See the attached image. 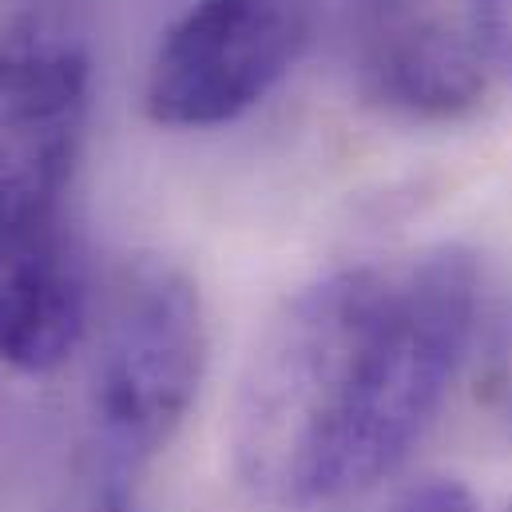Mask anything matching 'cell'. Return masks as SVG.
Masks as SVG:
<instances>
[{"label":"cell","mask_w":512,"mask_h":512,"mask_svg":"<svg viewBox=\"0 0 512 512\" xmlns=\"http://www.w3.org/2000/svg\"><path fill=\"white\" fill-rule=\"evenodd\" d=\"M465 247L330 270L255 342L231 409V461L262 505L326 509L385 481L437 421L489 318Z\"/></svg>","instance_id":"cell-1"},{"label":"cell","mask_w":512,"mask_h":512,"mask_svg":"<svg viewBox=\"0 0 512 512\" xmlns=\"http://www.w3.org/2000/svg\"><path fill=\"white\" fill-rule=\"evenodd\" d=\"M207 374L199 286L167 258H135L112 282L84 393L88 493L128 501L135 477L171 445Z\"/></svg>","instance_id":"cell-2"},{"label":"cell","mask_w":512,"mask_h":512,"mask_svg":"<svg viewBox=\"0 0 512 512\" xmlns=\"http://www.w3.org/2000/svg\"><path fill=\"white\" fill-rule=\"evenodd\" d=\"M92 112V32L72 0L0 16V235L68 223Z\"/></svg>","instance_id":"cell-3"},{"label":"cell","mask_w":512,"mask_h":512,"mask_svg":"<svg viewBox=\"0 0 512 512\" xmlns=\"http://www.w3.org/2000/svg\"><path fill=\"white\" fill-rule=\"evenodd\" d=\"M322 0H191L143 84L159 128H219L262 104L314 40Z\"/></svg>","instance_id":"cell-4"},{"label":"cell","mask_w":512,"mask_h":512,"mask_svg":"<svg viewBox=\"0 0 512 512\" xmlns=\"http://www.w3.org/2000/svg\"><path fill=\"white\" fill-rule=\"evenodd\" d=\"M358 84L389 116L449 124L481 104L489 68L469 24L441 4H385L362 36Z\"/></svg>","instance_id":"cell-5"},{"label":"cell","mask_w":512,"mask_h":512,"mask_svg":"<svg viewBox=\"0 0 512 512\" xmlns=\"http://www.w3.org/2000/svg\"><path fill=\"white\" fill-rule=\"evenodd\" d=\"M88 334V274L68 223L0 235V366L60 370Z\"/></svg>","instance_id":"cell-6"},{"label":"cell","mask_w":512,"mask_h":512,"mask_svg":"<svg viewBox=\"0 0 512 512\" xmlns=\"http://www.w3.org/2000/svg\"><path fill=\"white\" fill-rule=\"evenodd\" d=\"M465 24L477 40L489 76H501L512 84V0H469Z\"/></svg>","instance_id":"cell-7"},{"label":"cell","mask_w":512,"mask_h":512,"mask_svg":"<svg viewBox=\"0 0 512 512\" xmlns=\"http://www.w3.org/2000/svg\"><path fill=\"white\" fill-rule=\"evenodd\" d=\"M389 512H481V505L457 477H421L397 493Z\"/></svg>","instance_id":"cell-8"},{"label":"cell","mask_w":512,"mask_h":512,"mask_svg":"<svg viewBox=\"0 0 512 512\" xmlns=\"http://www.w3.org/2000/svg\"><path fill=\"white\" fill-rule=\"evenodd\" d=\"M88 512H139V509L131 505V497H128V501H100V497H92Z\"/></svg>","instance_id":"cell-9"}]
</instances>
